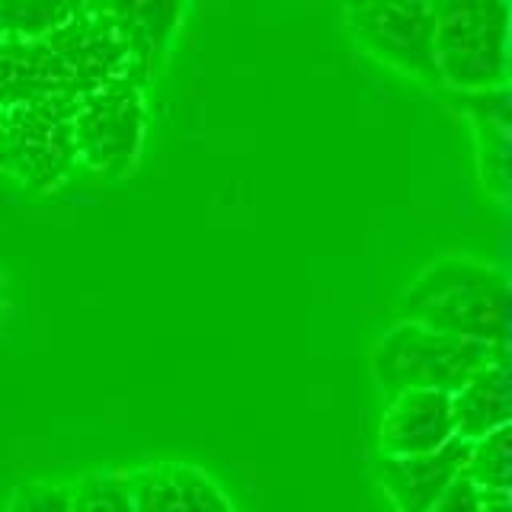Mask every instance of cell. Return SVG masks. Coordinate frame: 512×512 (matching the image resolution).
Here are the masks:
<instances>
[{
	"label": "cell",
	"mask_w": 512,
	"mask_h": 512,
	"mask_svg": "<svg viewBox=\"0 0 512 512\" xmlns=\"http://www.w3.org/2000/svg\"><path fill=\"white\" fill-rule=\"evenodd\" d=\"M119 77H128V52L103 4H80L42 39H0V109L77 103Z\"/></svg>",
	"instance_id": "1"
},
{
	"label": "cell",
	"mask_w": 512,
	"mask_h": 512,
	"mask_svg": "<svg viewBox=\"0 0 512 512\" xmlns=\"http://www.w3.org/2000/svg\"><path fill=\"white\" fill-rule=\"evenodd\" d=\"M394 317L397 324L509 349V279L490 263L445 256L410 282Z\"/></svg>",
	"instance_id": "2"
},
{
	"label": "cell",
	"mask_w": 512,
	"mask_h": 512,
	"mask_svg": "<svg viewBox=\"0 0 512 512\" xmlns=\"http://www.w3.org/2000/svg\"><path fill=\"white\" fill-rule=\"evenodd\" d=\"M432 13L439 84L464 96L506 90L512 20L506 0H439Z\"/></svg>",
	"instance_id": "3"
},
{
	"label": "cell",
	"mask_w": 512,
	"mask_h": 512,
	"mask_svg": "<svg viewBox=\"0 0 512 512\" xmlns=\"http://www.w3.org/2000/svg\"><path fill=\"white\" fill-rule=\"evenodd\" d=\"M506 356L509 349L458 340L416 324H394L372 349V375L384 397L404 391L455 394L477 368Z\"/></svg>",
	"instance_id": "4"
},
{
	"label": "cell",
	"mask_w": 512,
	"mask_h": 512,
	"mask_svg": "<svg viewBox=\"0 0 512 512\" xmlns=\"http://www.w3.org/2000/svg\"><path fill=\"white\" fill-rule=\"evenodd\" d=\"M77 103L48 100L0 109V173L32 192H52L68 183L77 170Z\"/></svg>",
	"instance_id": "5"
},
{
	"label": "cell",
	"mask_w": 512,
	"mask_h": 512,
	"mask_svg": "<svg viewBox=\"0 0 512 512\" xmlns=\"http://www.w3.org/2000/svg\"><path fill=\"white\" fill-rule=\"evenodd\" d=\"M144 93L148 90L138 87L132 77H119L77 103V164H84L93 176L109 183L135 170L144 151V132H148Z\"/></svg>",
	"instance_id": "6"
},
{
	"label": "cell",
	"mask_w": 512,
	"mask_h": 512,
	"mask_svg": "<svg viewBox=\"0 0 512 512\" xmlns=\"http://www.w3.org/2000/svg\"><path fill=\"white\" fill-rule=\"evenodd\" d=\"M346 26L368 55L429 87L436 71V13L432 4H359L346 7Z\"/></svg>",
	"instance_id": "7"
},
{
	"label": "cell",
	"mask_w": 512,
	"mask_h": 512,
	"mask_svg": "<svg viewBox=\"0 0 512 512\" xmlns=\"http://www.w3.org/2000/svg\"><path fill=\"white\" fill-rule=\"evenodd\" d=\"M464 461H468V442L452 439L429 455H378L375 477L397 512H429L445 490L464 477Z\"/></svg>",
	"instance_id": "8"
},
{
	"label": "cell",
	"mask_w": 512,
	"mask_h": 512,
	"mask_svg": "<svg viewBox=\"0 0 512 512\" xmlns=\"http://www.w3.org/2000/svg\"><path fill=\"white\" fill-rule=\"evenodd\" d=\"M455 439L452 404L442 391H404L388 397L381 426L378 452L381 455H429Z\"/></svg>",
	"instance_id": "9"
},
{
	"label": "cell",
	"mask_w": 512,
	"mask_h": 512,
	"mask_svg": "<svg viewBox=\"0 0 512 512\" xmlns=\"http://www.w3.org/2000/svg\"><path fill=\"white\" fill-rule=\"evenodd\" d=\"M125 477L135 512H234L218 480L183 461H151Z\"/></svg>",
	"instance_id": "10"
},
{
	"label": "cell",
	"mask_w": 512,
	"mask_h": 512,
	"mask_svg": "<svg viewBox=\"0 0 512 512\" xmlns=\"http://www.w3.org/2000/svg\"><path fill=\"white\" fill-rule=\"evenodd\" d=\"M128 52V77L148 90L183 23V4H103Z\"/></svg>",
	"instance_id": "11"
},
{
	"label": "cell",
	"mask_w": 512,
	"mask_h": 512,
	"mask_svg": "<svg viewBox=\"0 0 512 512\" xmlns=\"http://www.w3.org/2000/svg\"><path fill=\"white\" fill-rule=\"evenodd\" d=\"M452 404V423H455V439L461 442H477L490 436L496 429L509 426V356L496 359L461 384L455 394H448Z\"/></svg>",
	"instance_id": "12"
},
{
	"label": "cell",
	"mask_w": 512,
	"mask_h": 512,
	"mask_svg": "<svg viewBox=\"0 0 512 512\" xmlns=\"http://www.w3.org/2000/svg\"><path fill=\"white\" fill-rule=\"evenodd\" d=\"M509 442H512L509 426L471 442L468 461H464V480H471L477 490L509 493Z\"/></svg>",
	"instance_id": "13"
},
{
	"label": "cell",
	"mask_w": 512,
	"mask_h": 512,
	"mask_svg": "<svg viewBox=\"0 0 512 512\" xmlns=\"http://www.w3.org/2000/svg\"><path fill=\"white\" fill-rule=\"evenodd\" d=\"M77 10L80 4H0V39H42Z\"/></svg>",
	"instance_id": "14"
},
{
	"label": "cell",
	"mask_w": 512,
	"mask_h": 512,
	"mask_svg": "<svg viewBox=\"0 0 512 512\" xmlns=\"http://www.w3.org/2000/svg\"><path fill=\"white\" fill-rule=\"evenodd\" d=\"M71 512H135L128 496V477L96 471L71 487Z\"/></svg>",
	"instance_id": "15"
},
{
	"label": "cell",
	"mask_w": 512,
	"mask_h": 512,
	"mask_svg": "<svg viewBox=\"0 0 512 512\" xmlns=\"http://www.w3.org/2000/svg\"><path fill=\"white\" fill-rule=\"evenodd\" d=\"M7 512H71V487L32 484L13 496Z\"/></svg>",
	"instance_id": "16"
},
{
	"label": "cell",
	"mask_w": 512,
	"mask_h": 512,
	"mask_svg": "<svg viewBox=\"0 0 512 512\" xmlns=\"http://www.w3.org/2000/svg\"><path fill=\"white\" fill-rule=\"evenodd\" d=\"M429 512H477V487L471 484V480L458 477Z\"/></svg>",
	"instance_id": "17"
},
{
	"label": "cell",
	"mask_w": 512,
	"mask_h": 512,
	"mask_svg": "<svg viewBox=\"0 0 512 512\" xmlns=\"http://www.w3.org/2000/svg\"><path fill=\"white\" fill-rule=\"evenodd\" d=\"M477 512H512V496L496 490H477Z\"/></svg>",
	"instance_id": "18"
},
{
	"label": "cell",
	"mask_w": 512,
	"mask_h": 512,
	"mask_svg": "<svg viewBox=\"0 0 512 512\" xmlns=\"http://www.w3.org/2000/svg\"><path fill=\"white\" fill-rule=\"evenodd\" d=\"M4 298H7V279L0 276V304H4Z\"/></svg>",
	"instance_id": "19"
}]
</instances>
